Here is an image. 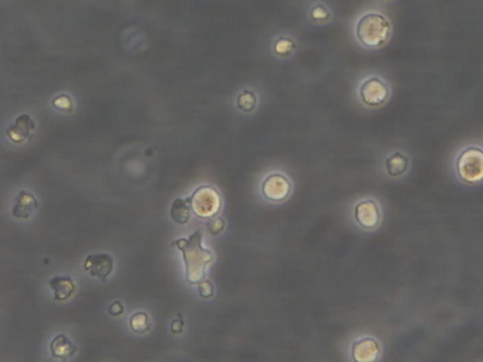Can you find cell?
<instances>
[{
    "mask_svg": "<svg viewBox=\"0 0 483 362\" xmlns=\"http://www.w3.org/2000/svg\"><path fill=\"white\" fill-rule=\"evenodd\" d=\"M394 27L391 20L377 11L364 12L356 21L354 38L360 47L367 51L384 49L391 42Z\"/></svg>",
    "mask_w": 483,
    "mask_h": 362,
    "instance_id": "6da1fadb",
    "label": "cell"
},
{
    "mask_svg": "<svg viewBox=\"0 0 483 362\" xmlns=\"http://www.w3.org/2000/svg\"><path fill=\"white\" fill-rule=\"evenodd\" d=\"M171 246L177 247L184 254L186 281L190 285L199 284L204 280L206 268L214 259V254L202 246V234L196 231L189 239H179Z\"/></svg>",
    "mask_w": 483,
    "mask_h": 362,
    "instance_id": "7a4b0ae2",
    "label": "cell"
},
{
    "mask_svg": "<svg viewBox=\"0 0 483 362\" xmlns=\"http://www.w3.org/2000/svg\"><path fill=\"white\" fill-rule=\"evenodd\" d=\"M455 178L467 186L483 184V147L482 142H469L458 149L453 158Z\"/></svg>",
    "mask_w": 483,
    "mask_h": 362,
    "instance_id": "3957f363",
    "label": "cell"
},
{
    "mask_svg": "<svg viewBox=\"0 0 483 362\" xmlns=\"http://www.w3.org/2000/svg\"><path fill=\"white\" fill-rule=\"evenodd\" d=\"M394 87L391 81L382 73L364 75L357 82L355 97L358 104L365 109L377 110L391 101Z\"/></svg>",
    "mask_w": 483,
    "mask_h": 362,
    "instance_id": "277c9868",
    "label": "cell"
},
{
    "mask_svg": "<svg viewBox=\"0 0 483 362\" xmlns=\"http://www.w3.org/2000/svg\"><path fill=\"white\" fill-rule=\"evenodd\" d=\"M191 208L200 219H211L216 216L221 207V198L212 186H200L190 197Z\"/></svg>",
    "mask_w": 483,
    "mask_h": 362,
    "instance_id": "5b68a950",
    "label": "cell"
},
{
    "mask_svg": "<svg viewBox=\"0 0 483 362\" xmlns=\"http://www.w3.org/2000/svg\"><path fill=\"white\" fill-rule=\"evenodd\" d=\"M387 176L401 179L409 176L412 169V157L409 152L402 149H393L385 156L384 161Z\"/></svg>",
    "mask_w": 483,
    "mask_h": 362,
    "instance_id": "8992f818",
    "label": "cell"
},
{
    "mask_svg": "<svg viewBox=\"0 0 483 362\" xmlns=\"http://www.w3.org/2000/svg\"><path fill=\"white\" fill-rule=\"evenodd\" d=\"M299 40L290 34H280L270 43V53L277 61H289L299 53Z\"/></svg>",
    "mask_w": 483,
    "mask_h": 362,
    "instance_id": "52a82bcc",
    "label": "cell"
},
{
    "mask_svg": "<svg viewBox=\"0 0 483 362\" xmlns=\"http://www.w3.org/2000/svg\"><path fill=\"white\" fill-rule=\"evenodd\" d=\"M291 191V183L282 173H272L264 179L262 192L270 201L280 202L286 199Z\"/></svg>",
    "mask_w": 483,
    "mask_h": 362,
    "instance_id": "ba28073f",
    "label": "cell"
},
{
    "mask_svg": "<svg viewBox=\"0 0 483 362\" xmlns=\"http://www.w3.org/2000/svg\"><path fill=\"white\" fill-rule=\"evenodd\" d=\"M234 106L240 114L251 116L256 113L261 106V97L259 92L253 87H243L238 90L234 96Z\"/></svg>",
    "mask_w": 483,
    "mask_h": 362,
    "instance_id": "9c48e42d",
    "label": "cell"
},
{
    "mask_svg": "<svg viewBox=\"0 0 483 362\" xmlns=\"http://www.w3.org/2000/svg\"><path fill=\"white\" fill-rule=\"evenodd\" d=\"M84 269L105 282L114 269V258L107 254H90L85 259Z\"/></svg>",
    "mask_w": 483,
    "mask_h": 362,
    "instance_id": "30bf717a",
    "label": "cell"
},
{
    "mask_svg": "<svg viewBox=\"0 0 483 362\" xmlns=\"http://www.w3.org/2000/svg\"><path fill=\"white\" fill-rule=\"evenodd\" d=\"M355 217L360 226L367 229L375 228L380 224V212L377 204L372 200L362 202L355 209Z\"/></svg>",
    "mask_w": 483,
    "mask_h": 362,
    "instance_id": "8fae6325",
    "label": "cell"
},
{
    "mask_svg": "<svg viewBox=\"0 0 483 362\" xmlns=\"http://www.w3.org/2000/svg\"><path fill=\"white\" fill-rule=\"evenodd\" d=\"M380 354V344L373 339H364L354 343L352 348L353 359L359 362L376 361Z\"/></svg>",
    "mask_w": 483,
    "mask_h": 362,
    "instance_id": "7c38bea8",
    "label": "cell"
},
{
    "mask_svg": "<svg viewBox=\"0 0 483 362\" xmlns=\"http://www.w3.org/2000/svg\"><path fill=\"white\" fill-rule=\"evenodd\" d=\"M38 206V201L31 192L22 191L16 198L12 216L17 219H27Z\"/></svg>",
    "mask_w": 483,
    "mask_h": 362,
    "instance_id": "4fadbf2b",
    "label": "cell"
},
{
    "mask_svg": "<svg viewBox=\"0 0 483 362\" xmlns=\"http://www.w3.org/2000/svg\"><path fill=\"white\" fill-rule=\"evenodd\" d=\"M50 350L53 358L67 361L76 354L77 349L64 334H60L50 343Z\"/></svg>",
    "mask_w": 483,
    "mask_h": 362,
    "instance_id": "5bb4252c",
    "label": "cell"
},
{
    "mask_svg": "<svg viewBox=\"0 0 483 362\" xmlns=\"http://www.w3.org/2000/svg\"><path fill=\"white\" fill-rule=\"evenodd\" d=\"M49 286L54 291L56 301H66L75 291L74 281L69 276H56L50 279Z\"/></svg>",
    "mask_w": 483,
    "mask_h": 362,
    "instance_id": "9a60e30c",
    "label": "cell"
},
{
    "mask_svg": "<svg viewBox=\"0 0 483 362\" xmlns=\"http://www.w3.org/2000/svg\"><path fill=\"white\" fill-rule=\"evenodd\" d=\"M191 209L190 198H177L172 204L170 216H171L173 221L184 226L189 221Z\"/></svg>",
    "mask_w": 483,
    "mask_h": 362,
    "instance_id": "2e32d148",
    "label": "cell"
},
{
    "mask_svg": "<svg viewBox=\"0 0 483 362\" xmlns=\"http://www.w3.org/2000/svg\"><path fill=\"white\" fill-rule=\"evenodd\" d=\"M308 16H309L308 17H309L310 21L317 26L330 24L334 19V14L329 7L324 3H320V2L312 5Z\"/></svg>",
    "mask_w": 483,
    "mask_h": 362,
    "instance_id": "e0dca14e",
    "label": "cell"
},
{
    "mask_svg": "<svg viewBox=\"0 0 483 362\" xmlns=\"http://www.w3.org/2000/svg\"><path fill=\"white\" fill-rule=\"evenodd\" d=\"M129 326L135 333L144 334L151 328L149 316L146 312H137L129 319Z\"/></svg>",
    "mask_w": 483,
    "mask_h": 362,
    "instance_id": "ac0fdd59",
    "label": "cell"
},
{
    "mask_svg": "<svg viewBox=\"0 0 483 362\" xmlns=\"http://www.w3.org/2000/svg\"><path fill=\"white\" fill-rule=\"evenodd\" d=\"M208 230H209L210 233L216 236L219 233H221L225 227L224 219L221 218H211L209 219V221L207 224Z\"/></svg>",
    "mask_w": 483,
    "mask_h": 362,
    "instance_id": "d6986e66",
    "label": "cell"
},
{
    "mask_svg": "<svg viewBox=\"0 0 483 362\" xmlns=\"http://www.w3.org/2000/svg\"><path fill=\"white\" fill-rule=\"evenodd\" d=\"M199 292L200 296L203 297V298H211L214 295V286H212V282L209 280L200 282Z\"/></svg>",
    "mask_w": 483,
    "mask_h": 362,
    "instance_id": "ffe728a7",
    "label": "cell"
},
{
    "mask_svg": "<svg viewBox=\"0 0 483 362\" xmlns=\"http://www.w3.org/2000/svg\"><path fill=\"white\" fill-rule=\"evenodd\" d=\"M184 319L179 314V318L175 319L171 323V331L175 334H180L184 330Z\"/></svg>",
    "mask_w": 483,
    "mask_h": 362,
    "instance_id": "44dd1931",
    "label": "cell"
},
{
    "mask_svg": "<svg viewBox=\"0 0 483 362\" xmlns=\"http://www.w3.org/2000/svg\"><path fill=\"white\" fill-rule=\"evenodd\" d=\"M108 311H109L110 314L112 316H119L123 314L124 306L120 302H114V304H112L111 306H109Z\"/></svg>",
    "mask_w": 483,
    "mask_h": 362,
    "instance_id": "7402d4cb",
    "label": "cell"
},
{
    "mask_svg": "<svg viewBox=\"0 0 483 362\" xmlns=\"http://www.w3.org/2000/svg\"><path fill=\"white\" fill-rule=\"evenodd\" d=\"M380 1L388 2L390 1V0H380Z\"/></svg>",
    "mask_w": 483,
    "mask_h": 362,
    "instance_id": "603a6c76",
    "label": "cell"
},
{
    "mask_svg": "<svg viewBox=\"0 0 483 362\" xmlns=\"http://www.w3.org/2000/svg\"><path fill=\"white\" fill-rule=\"evenodd\" d=\"M482 147H483V141L482 142Z\"/></svg>",
    "mask_w": 483,
    "mask_h": 362,
    "instance_id": "cb8c5ba5",
    "label": "cell"
}]
</instances>
